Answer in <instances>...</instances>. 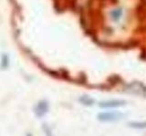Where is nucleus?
I'll return each mask as SVG.
<instances>
[{"label": "nucleus", "mask_w": 146, "mask_h": 136, "mask_svg": "<svg viewBox=\"0 0 146 136\" xmlns=\"http://www.w3.org/2000/svg\"><path fill=\"white\" fill-rule=\"evenodd\" d=\"M122 116L121 113H116V112H106V113H102L99 115V119L100 121L104 122H111V121H116Z\"/></svg>", "instance_id": "1"}, {"label": "nucleus", "mask_w": 146, "mask_h": 136, "mask_svg": "<svg viewBox=\"0 0 146 136\" xmlns=\"http://www.w3.org/2000/svg\"><path fill=\"white\" fill-rule=\"evenodd\" d=\"M124 102H119V101H112V102H107V103H103L102 104H100L102 107H118V106H121L124 105Z\"/></svg>", "instance_id": "2"}, {"label": "nucleus", "mask_w": 146, "mask_h": 136, "mask_svg": "<svg viewBox=\"0 0 146 136\" xmlns=\"http://www.w3.org/2000/svg\"><path fill=\"white\" fill-rule=\"evenodd\" d=\"M133 127L135 128H146V122L145 124H133Z\"/></svg>", "instance_id": "4"}, {"label": "nucleus", "mask_w": 146, "mask_h": 136, "mask_svg": "<svg viewBox=\"0 0 146 136\" xmlns=\"http://www.w3.org/2000/svg\"><path fill=\"white\" fill-rule=\"evenodd\" d=\"M111 18L114 20V21H117L121 18V16H122V10L121 9H114L111 12Z\"/></svg>", "instance_id": "3"}]
</instances>
